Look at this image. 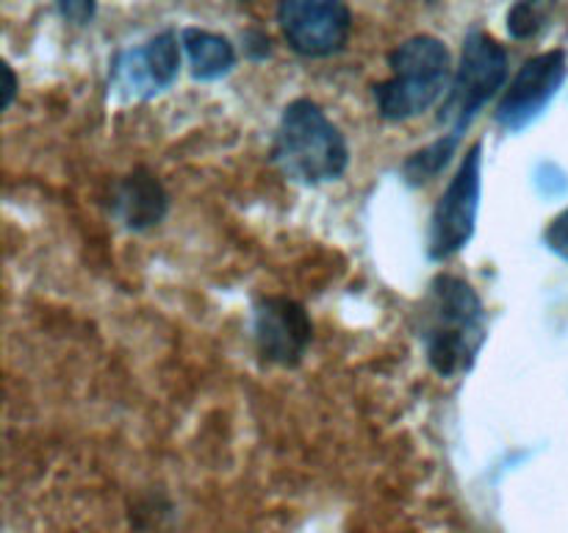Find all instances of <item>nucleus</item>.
I'll return each instance as SVG.
<instances>
[{
    "label": "nucleus",
    "instance_id": "16",
    "mask_svg": "<svg viewBox=\"0 0 568 533\" xmlns=\"http://www.w3.org/2000/svg\"><path fill=\"white\" fill-rule=\"evenodd\" d=\"M3 76H6V89H3V109H9V105H11V100H14V92H17L14 72L9 70V64H3Z\"/></svg>",
    "mask_w": 568,
    "mask_h": 533
},
{
    "label": "nucleus",
    "instance_id": "2",
    "mask_svg": "<svg viewBox=\"0 0 568 533\" xmlns=\"http://www.w3.org/2000/svg\"><path fill=\"white\" fill-rule=\"evenodd\" d=\"M272 155L275 164L300 183L336 181L349 164L344 133L327 120L314 100L305 98L283 109Z\"/></svg>",
    "mask_w": 568,
    "mask_h": 533
},
{
    "label": "nucleus",
    "instance_id": "11",
    "mask_svg": "<svg viewBox=\"0 0 568 533\" xmlns=\"http://www.w3.org/2000/svg\"><path fill=\"white\" fill-rule=\"evenodd\" d=\"M183 48H186L189 61H192V76L200 78V81L225 76L233 67V61H236L233 44L225 37L200 31V28H186L183 31Z\"/></svg>",
    "mask_w": 568,
    "mask_h": 533
},
{
    "label": "nucleus",
    "instance_id": "15",
    "mask_svg": "<svg viewBox=\"0 0 568 533\" xmlns=\"http://www.w3.org/2000/svg\"><path fill=\"white\" fill-rule=\"evenodd\" d=\"M55 3H59L61 14L75 26H87L94 17V0H55Z\"/></svg>",
    "mask_w": 568,
    "mask_h": 533
},
{
    "label": "nucleus",
    "instance_id": "10",
    "mask_svg": "<svg viewBox=\"0 0 568 533\" xmlns=\"http://www.w3.org/2000/svg\"><path fill=\"white\" fill-rule=\"evenodd\" d=\"M116 205H120V217L125 220V225L142 231V228L159 225L166 211V194L150 172H133L122 183Z\"/></svg>",
    "mask_w": 568,
    "mask_h": 533
},
{
    "label": "nucleus",
    "instance_id": "12",
    "mask_svg": "<svg viewBox=\"0 0 568 533\" xmlns=\"http://www.w3.org/2000/svg\"><path fill=\"white\" fill-rule=\"evenodd\" d=\"M458 133H447V137H442L438 142L427 144L425 150L410 155V159L405 161V178H408V183L419 187V183L433 181V178L449 164V155L458 148Z\"/></svg>",
    "mask_w": 568,
    "mask_h": 533
},
{
    "label": "nucleus",
    "instance_id": "6",
    "mask_svg": "<svg viewBox=\"0 0 568 533\" xmlns=\"http://www.w3.org/2000/svg\"><path fill=\"white\" fill-rule=\"evenodd\" d=\"M283 37L303 56H333L347 44L353 14L344 0H281Z\"/></svg>",
    "mask_w": 568,
    "mask_h": 533
},
{
    "label": "nucleus",
    "instance_id": "9",
    "mask_svg": "<svg viewBox=\"0 0 568 533\" xmlns=\"http://www.w3.org/2000/svg\"><path fill=\"white\" fill-rule=\"evenodd\" d=\"M181 67V50H178L175 33H161L150 39L144 48L122 56L116 64V81L136 98H150L170 87Z\"/></svg>",
    "mask_w": 568,
    "mask_h": 533
},
{
    "label": "nucleus",
    "instance_id": "7",
    "mask_svg": "<svg viewBox=\"0 0 568 533\" xmlns=\"http://www.w3.org/2000/svg\"><path fill=\"white\" fill-rule=\"evenodd\" d=\"M566 76L568 64L564 50H549V53L525 61V67L510 81L505 98L499 100V125L508 128V131H521L525 125H530L564 87Z\"/></svg>",
    "mask_w": 568,
    "mask_h": 533
},
{
    "label": "nucleus",
    "instance_id": "1",
    "mask_svg": "<svg viewBox=\"0 0 568 533\" xmlns=\"http://www.w3.org/2000/svg\"><path fill=\"white\" fill-rule=\"evenodd\" d=\"M422 339L433 370L444 378L469 372L486 342V311L475 289L455 275H438L422 305Z\"/></svg>",
    "mask_w": 568,
    "mask_h": 533
},
{
    "label": "nucleus",
    "instance_id": "4",
    "mask_svg": "<svg viewBox=\"0 0 568 533\" xmlns=\"http://www.w3.org/2000/svg\"><path fill=\"white\" fill-rule=\"evenodd\" d=\"M508 78V56L503 44L483 31H471L464 44L460 67L449 83V98L442 109V122H447L453 131L464 133L477 111L503 89Z\"/></svg>",
    "mask_w": 568,
    "mask_h": 533
},
{
    "label": "nucleus",
    "instance_id": "5",
    "mask_svg": "<svg viewBox=\"0 0 568 533\" xmlns=\"http://www.w3.org/2000/svg\"><path fill=\"white\" fill-rule=\"evenodd\" d=\"M480 189H483V148L466 153L464 164L449 181L447 192L438 200L430 220V255L436 261L449 259L458 250L469 244L475 237L477 211H480Z\"/></svg>",
    "mask_w": 568,
    "mask_h": 533
},
{
    "label": "nucleus",
    "instance_id": "8",
    "mask_svg": "<svg viewBox=\"0 0 568 533\" xmlns=\"http://www.w3.org/2000/svg\"><path fill=\"white\" fill-rule=\"evenodd\" d=\"M311 333L314 328L297 300L272 294L255 303V344L266 361L281 366L300 364L311 344Z\"/></svg>",
    "mask_w": 568,
    "mask_h": 533
},
{
    "label": "nucleus",
    "instance_id": "3",
    "mask_svg": "<svg viewBox=\"0 0 568 533\" xmlns=\"http://www.w3.org/2000/svg\"><path fill=\"white\" fill-rule=\"evenodd\" d=\"M449 87V50L436 37H414L392 53V78L375 87L383 120H410Z\"/></svg>",
    "mask_w": 568,
    "mask_h": 533
},
{
    "label": "nucleus",
    "instance_id": "13",
    "mask_svg": "<svg viewBox=\"0 0 568 533\" xmlns=\"http://www.w3.org/2000/svg\"><path fill=\"white\" fill-rule=\"evenodd\" d=\"M544 20H547V0H519L508 14V28L514 37L525 39L538 33Z\"/></svg>",
    "mask_w": 568,
    "mask_h": 533
},
{
    "label": "nucleus",
    "instance_id": "14",
    "mask_svg": "<svg viewBox=\"0 0 568 533\" xmlns=\"http://www.w3.org/2000/svg\"><path fill=\"white\" fill-rule=\"evenodd\" d=\"M544 242L552 253H558L560 259L568 261V209L560 211L552 222L547 225V233H544Z\"/></svg>",
    "mask_w": 568,
    "mask_h": 533
}]
</instances>
